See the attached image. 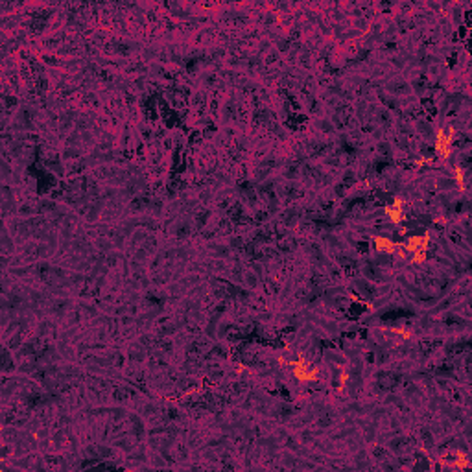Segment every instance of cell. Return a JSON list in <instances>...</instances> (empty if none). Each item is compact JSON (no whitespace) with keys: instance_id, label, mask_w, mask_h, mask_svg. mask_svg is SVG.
<instances>
[{"instance_id":"7a4b0ae2","label":"cell","mask_w":472,"mask_h":472,"mask_svg":"<svg viewBox=\"0 0 472 472\" xmlns=\"http://www.w3.org/2000/svg\"><path fill=\"white\" fill-rule=\"evenodd\" d=\"M374 246H376L378 251H386V253H393L395 251V244L391 240H387V238H382V236L374 238Z\"/></svg>"},{"instance_id":"6da1fadb","label":"cell","mask_w":472,"mask_h":472,"mask_svg":"<svg viewBox=\"0 0 472 472\" xmlns=\"http://www.w3.org/2000/svg\"><path fill=\"white\" fill-rule=\"evenodd\" d=\"M452 140H454V129H452V127L448 129V133L439 131L437 142H435V151L439 153V157H443V159H448Z\"/></svg>"}]
</instances>
